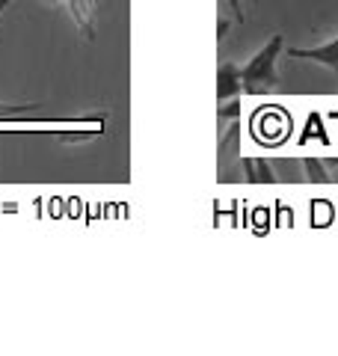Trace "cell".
Here are the masks:
<instances>
[{"mask_svg":"<svg viewBox=\"0 0 338 356\" xmlns=\"http://www.w3.org/2000/svg\"><path fill=\"white\" fill-rule=\"evenodd\" d=\"M45 3H65V9H69L72 21L77 24V30L83 33V36L92 42L95 39V24H98V0H45Z\"/></svg>","mask_w":338,"mask_h":356,"instance_id":"2","label":"cell"},{"mask_svg":"<svg viewBox=\"0 0 338 356\" xmlns=\"http://www.w3.org/2000/svg\"><path fill=\"white\" fill-rule=\"evenodd\" d=\"M303 170H306V178H309V181H314V184L330 181V163H326V161L306 158V161H303Z\"/></svg>","mask_w":338,"mask_h":356,"instance_id":"7","label":"cell"},{"mask_svg":"<svg viewBox=\"0 0 338 356\" xmlns=\"http://www.w3.org/2000/svg\"><path fill=\"white\" fill-rule=\"evenodd\" d=\"M285 51V36L282 33H273L261 51H255L246 65H241V77H243V92L246 95H267V92H276L279 89V72H276V63H279V54Z\"/></svg>","mask_w":338,"mask_h":356,"instance_id":"1","label":"cell"},{"mask_svg":"<svg viewBox=\"0 0 338 356\" xmlns=\"http://www.w3.org/2000/svg\"><path fill=\"white\" fill-rule=\"evenodd\" d=\"M225 30H229V21H225V18H220V27H217V33H220V39L225 36Z\"/></svg>","mask_w":338,"mask_h":356,"instance_id":"9","label":"cell"},{"mask_svg":"<svg viewBox=\"0 0 338 356\" xmlns=\"http://www.w3.org/2000/svg\"><path fill=\"white\" fill-rule=\"evenodd\" d=\"M225 6L232 9L234 24H243V21H246V13H243V3H241V0H225Z\"/></svg>","mask_w":338,"mask_h":356,"instance_id":"8","label":"cell"},{"mask_svg":"<svg viewBox=\"0 0 338 356\" xmlns=\"http://www.w3.org/2000/svg\"><path fill=\"white\" fill-rule=\"evenodd\" d=\"M243 92V77L241 65L232 60H223L217 69V102H229V98H241Z\"/></svg>","mask_w":338,"mask_h":356,"instance_id":"4","label":"cell"},{"mask_svg":"<svg viewBox=\"0 0 338 356\" xmlns=\"http://www.w3.org/2000/svg\"><path fill=\"white\" fill-rule=\"evenodd\" d=\"M243 172H246V181L250 184H273L276 181V172L267 158H243Z\"/></svg>","mask_w":338,"mask_h":356,"instance_id":"5","label":"cell"},{"mask_svg":"<svg viewBox=\"0 0 338 356\" xmlns=\"http://www.w3.org/2000/svg\"><path fill=\"white\" fill-rule=\"evenodd\" d=\"M36 107L39 104H0V125L3 122H21V119H30L33 113H36Z\"/></svg>","mask_w":338,"mask_h":356,"instance_id":"6","label":"cell"},{"mask_svg":"<svg viewBox=\"0 0 338 356\" xmlns=\"http://www.w3.org/2000/svg\"><path fill=\"white\" fill-rule=\"evenodd\" d=\"M9 3H15V0H0V15H3L6 9H9Z\"/></svg>","mask_w":338,"mask_h":356,"instance_id":"10","label":"cell"},{"mask_svg":"<svg viewBox=\"0 0 338 356\" xmlns=\"http://www.w3.org/2000/svg\"><path fill=\"white\" fill-rule=\"evenodd\" d=\"M285 54L291 60H306V63H318L326 65V69L338 72V36L330 42L312 44V48H285Z\"/></svg>","mask_w":338,"mask_h":356,"instance_id":"3","label":"cell"}]
</instances>
